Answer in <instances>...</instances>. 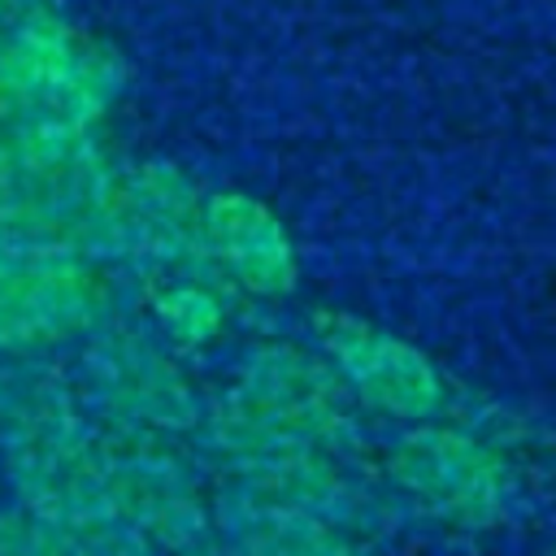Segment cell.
Returning a JSON list of instances; mask_svg holds the SVG:
<instances>
[{
    "mask_svg": "<svg viewBox=\"0 0 556 556\" xmlns=\"http://www.w3.org/2000/svg\"><path fill=\"white\" fill-rule=\"evenodd\" d=\"M70 382L87 417L104 430H156L182 439L200 430L204 417V400L195 395L174 348L122 313L78 339Z\"/></svg>",
    "mask_w": 556,
    "mask_h": 556,
    "instance_id": "277c9868",
    "label": "cell"
},
{
    "mask_svg": "<svg viewBox=\"0 0 556 556\" xmlns=\"http://www.w3.org/2000/svg\"><path fill=\"white\" fill-rule=\"evenodd\" d=\"M317 348L348 387L352 404H365L391 421H430L443 408V374L408 339L348 313L317 317Z\"/></svg>",
    "mask_w": 556,
    "mask_h": 556,
    "instance_id": "9c48e42d",
    "label": "cell"
},
{
    "mask_svg": "<svg viewBox=\"0 0 556 556\" xmlns=\"http://www.w3.org/2000/svg\"><path fill=\"white\" fill-rule=\"evenodd\" d=\"M0 556H61L56 530L22 504L0 508Z\"/></svg>",
    "mask_w": 556,
    "mask_h": 556,
    "instance_id": "5bb4252c",
    "label": "cell"
},
{
    "mask_svg": "<svg viewBox=\"0 0 556 556\" xmlns=\"http://www.w3.org/2000/svg\"><path fill=\"white\" fill-rule=\"evenodd\" d=\"M113 313L117 282L109 261L0 243V356L78 343Z\"/></svg>",
    "mask_w": 556,
    "mask_h": 556,
    "instance_id": "8992f818",
    "label": "cell"
},
{
    "mask_svg": "<svg viewBox=\"0 0 556 556\" xmlns=\"http://www.w3.org/2000/svg\"><path fill=\"white\" fill-rule=\"evenodd\" d=\"M217 465L261 447H321L352 443V395L317 352L295 343H265L248 352L217 404L200 417Z\"/></svg>",
    "mask_w": 556,
    "mask_h": 556,
    "instance_id": "7a4b0ae2",
    "label": "cell"
},
{
    "mask_svg": "<svg viewBox=\"0 0 556 556\" xmlns=\"http://www.w3.org/2000/svg\"><path fill=\"white\" fill-rule=\"evenodd\" d=\"M387 473L400 495L447 526H495L513 495L500 452L460 426L413 421L391 443Z\"/></svg>",
    "mask_w": 556,
    "mask_h": 556,
    "instance_id": "52a82bcc",
    "label": "cell"
},
{
    "mask_svg": "<svg viewBox=\"0 0 556 556\" xmlns=\"http://www.w3.org/2000/svg\"><path fill=\"white\" fill-rule=\"evenodd\" d=\"M117 91L122 61L113 48L52 4L0 26V126L96 130Z\"/></svg>",
    "mask_w": 556,
    "mask_h": 556,
    "instance_id": "3957f363",
    "label": "cell"
},
{
    "mask_svg": "<svg viewBox=\"0 0 556 556\" xmlns=\"http://www.w3.org/2000/svg\"><path fill=\"white\" fill-rule=\"evenodd\" d=\"M48 4L52 0H0V26H13V22H22V17H30Z\"/></svg>",
    "mask_w": 556,
    "mask_h": 556,
    "instance_id": "9a60e30c",
    "label": "cell"
},
{
    "mask_svg": "<svg viewBox=\"0 0 556 556\" xmlns=\"http://www.w3.org/2000/svg\"><path fill=\"white\" fill-rule=\"evenodd\" d=\"M547 556H556V547H552V552H547Z\"/></svg>",
    "mask_w": 556,
    "mask_h": 556,
    "instance_id": "2e32d148",
    "label": "cell"
},
{
    "mask_svg": "<svg viewBox=\"0 0 556 556\" xmlns=\"http://www.w3.org/2000/svg\"><path fill=\"white\" fill-rule=\"evenodd\" d=\"M52 530H56L61 556H156V547L148 543V534L135 530L113 504L87 508V513L61 521Z\"/></svg>",
    "mask_w": 556,
    "mask_h": 556,
    "instance_id": "4fadbf2b",
    "label": "cell"
},
{
    "mask_svg": "<svg viewBox=\"0 0 556 556\" xmlns=\"http://www.w3.org/2000/svg\"><path fill=\"white\" fill-rule=\"evenodd\" d=\"M204 256L208 265L248 295H291L300 256L278 213L248 191L204 195Z\"/></svg>",
    "mask_w": 556,
    "mask_h": 556,
    "instance_id": "30bf717a",
    "label": "cell"
},
{
    "mask_svg": "<svg viewBox=\"0 0 556 556\" xmlns=\"http://www.w3.org/2000/svg\"><path fill=\"white\" fill-rule=\"evenodd\" d=\"M113 235L117 261L148 274L213 269L204 256V191L169 161L117 165Z\"/></svg>",
    "mask_w": 556,
    "mask_h": 556,
    "instance_id": "ba28073f",
    "label": "cell"
},
{
    "mask_svg": "<svg viewBox=\"0 0 556 556\" xmlns=\"http://www.w3.org/2000/svg\"><path fill=\"white\" fill-rule=\"evenodd\" d=\"M213 526L222 556H365L352 526L230 478L213 491Z\"/></svg>",
    "mask_w": 556,
    "mask_h": 556,
    "instance_id": "8fae6325",
    "label": "cell"
},
{
    "mask_svg": "<svg viewBox=\"0 0 556 556\" xmlns=\"http://www.w3.org/2000/svg\"><path fill=\"white\" fill-rule=\"evenodd\" d=\"M100 430L104 500L169 556H222L213 526V495L178 434L156 430Z\"/></svg>",
    "mask_w": 556,
    "mask_h": 556,
    "instance_id": "5b68a950",
    "label": "cell"
},
{
    "mask_svg": "<svg viewBox=\"0 0 556 556\" xmlns=\"http://www.w3.org/2000/svg\"><path fill=\"white\" fill-rule=\"evenodd\" d=\"M0 469L13 500L52 526L109 504L100 430L52 352L0 356Z\"/></svg>",
    "mask_w": 556,
    "mask_h": 556,
    "instance_id": "6da1fadb",
    "label": "cell"
},
{
    "mask_svg": "<svg viewBox=\"0 0 556 556\" xmlns=\"http://www.w3.org/2000/svg\"><path fill=\"white\" fill-rule=\"evenodd\" d=\"M226 278L217 269H174L152 274L148 287V313L156 334L169 348H204L226 330L230 304H226Z\"/></svg>",
    "mask_w": 556,
    "mask_h": 556,
    "instance_id": "7c38bea8",
    "label": "cell"
}]
</instances>
